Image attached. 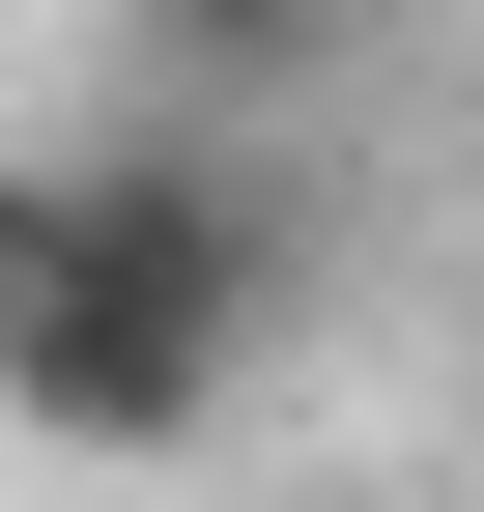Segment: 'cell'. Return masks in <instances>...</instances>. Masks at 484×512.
<instances>
[{
    "label": "cell",
    "mask_w": 484,
    "mask_h": 512,
    "mask_svg": "<svg viewBox=\"0 0 484 512\" xmlns=\"http://www.w3.org/2000/svg\"><path fill=\"white\" fill-rule=\"evenodd\" d=\"M257 342H285V171L228 143V114H114V143H57L0 427H57V456H200V427L257 399Z\"/></svg>",
    "instance_id": "6da1fadb"
},
{
    "label": "cell",
    "mask_w": 484,
    "mask_h": 512,
    "mask_svg": "<svg viewBox=\"0 0 484 512\" xmlns=\"http://www.w3.org/2000/svg\"><path fill=\"white\" fill-rule=\"evenodd\" d=\"M114 29H143V114H228V143H257V114H314L399 0H114Z\"/></svg>",
    "instance_id": "7a4b0ae2"
},
{
    "label": "cell",
    "mask_w": 484,
    "mask_h": 512,
    "mask_svg": "<svg viewBox=\"0 0 484 512\" xmlns=\"http://www.w3.org/2000/svg\"><path fill=\"white\" fill-rule=\"evenodd\" d=\"M29 200H57V171H29V143H0V342H29Z\"/></svg>",
    "instance_id": "3957f363"
},
{
    "label": "cell",
    "mask_w": 484,
    "mask_h": 512,
    "mask_svg": "<svg viewBox=\"0 0 484 512\" xmlns=\"http://www.w3.org/2000/svg\"><path fill=\"white\" fill-rule=\"evenodd\" d=\"M371 512H484V484H371Z\"/></svg>",
    "instance_id": "277c9868"
}]
</instances>
